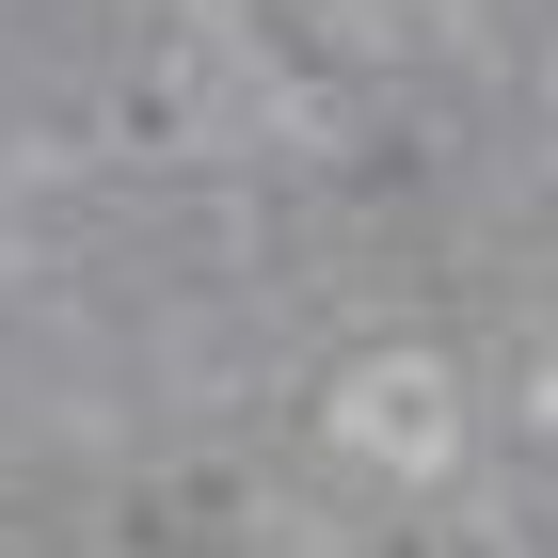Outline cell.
I'll use <instances>...</instances> for the list:
<instances>
[{
  "instance_id": "cell-1",
  "label": "cell",
  "mask_w": 558,
  "mask_h": 558,
  "mask_svg": "<svg viewBox=\"0 0 558 558\" xmlns=\"http://www.w3.org/2000/svg\"><path fill=\"white\" fill-rule=\"evenodd\" d=\"M336 447L384 478H447V447H463V384H447V351H367L336 384Z\"/></svg>"
}]
</instances>
